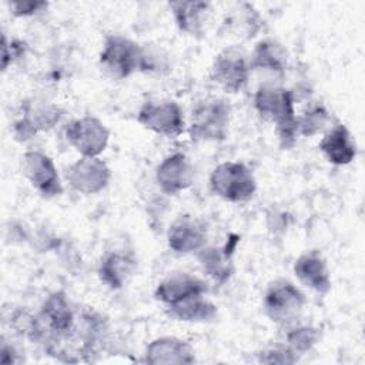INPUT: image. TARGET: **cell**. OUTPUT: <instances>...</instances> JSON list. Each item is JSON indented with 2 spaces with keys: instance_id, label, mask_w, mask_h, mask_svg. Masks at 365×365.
Wrapping results in <instances>:
<instances>
[{
  "instance_id": "6da1fadb",
  "label": "cell",
  "mask_w": 365,
  "mask_h": 365,
  "mask_svg": "<svg viewBox=\"0 0 365 365\" xmlns=\"http://www.w3.org/2000/svg\"><path fill=\"white\" fill-rule=\"evenodd\" d=\"M294 103V91L271 83L259 86L254 94L255 110L262 118L275 124V133L284 150L292 148L298 137Z\"/></svg>"
},
{
  "instance_id": "7a4b0ae2",
  "label": "cell",
  "mask_w": 365,
  "mask_h": 365,
  "mask_svg": "<svg viewBox=\"0 0 365 365\" xmlns=\"http://www.w3.org/2000/svg\"><path fill=\"white\" fill-rule=\"evenodd\" d=\"M231 106L227 100L210 97L198 101L190 120V137L194 141H222L228 135Z\"/></svg>"
},
{
  "instance_id": "3957f363",
  "label": "cell",
  "mask_w": 365,
  "mask_h": 365,
  "mask_svg": "<svg viewBox=\"0 0 365 365\" xmlns=\"http://www.w3.org/2000/svg\"><path fill=\"white\" fill-rule=\"evenodd\" d=\"M210 187L215 195L228 202H245L254 197L257 181L245 164L225 161L212 170Z\"/></svg>"
},
{
  "instance_id": "277c9868",
  "label": "cell",
  "mask_w": 365,
  "mask_h": 365,
  "mask_svg": "<svg viewBox=\"0 0 365 365\" xmlns=\"http://www.w3.org/2000/svg\"><path fill=\"white\" fill-rule=\"evenodd\" d=\"M98 63L110 78H128L135 71H140L141 46L121 34H110L104 38Z\"/></svg>"
},
{
  "instance_id": "5b68a950",
  "label": "cell",
  "mask_w": 365,
  "mask_h": 365,
  "mask_svg": "<svg viewBox=\"0 0 365 365\" xmlns=\"http://www.w3.org/2000/svg\"><path fill=\"white\" fill-rule=\"evenodd\" d=\"M265 315L275 324L289 327L295 324L305 307V295L289 281H272L262 301Z\"/></svg>"
},
{
  "instance_id": "8992f818",
  "label": "cell",
  "mask_w": 365,
  "mask_h": 365,
  "mask_svg": "<svg viewBox=\"0 0 365 365\" xmlns=\"http://www.w3.org/2000/svg\"><path fill=\"white\" fill-rule=\"evenodd\" d=\"M250 58L238 47L220 51L211 66V78L227 93L241 91L250 78Z\"/></svg>"
},
{
  "instance_id": "52a82bcc",
  "label": "cell",
  "mask_w": 365,
  "mask_h": 365,
  "mask_svg": "<svg viewBox=\"0 0 365 365\" xmlns=\"http://www.w3.org/2000/svg\"><path fill=\"white\" fill-rule=\"evenodd\" d=\"M66 138L81 157H98L108 145L110 130L94 115H84L68 123Z\"/></svg>"
},
{
  "instance_id": "ba28073f",
  "label": "cell",
  "mask_w": 365,
  "mask_h": 365,
  "mask_svg": "<svg viewBox=\"0 0 365 365\" xmlns=\"http://www.w3.org/2000/svg\"><path fill=\"white\" fill-rule=\"evenodd\" d=\"M137 121L165 137H178L185 127L184 111L175 101H145L137 113Z\"/></svg>"
},
{
  "instance_id": "9c48e42d",
  "label": "cell",
  "mask_w": 365,
  "mask_h": 365,
  "mask_svg": "<svg viewBox=\"0 0 365 365\" xmlns=\"http://www.w3.org/2000/svg\"><path fill=\"white\" fill-rule=\"evenodd\" d=\"M21 170L33 188L46 198H54L63 194L57 167L51 157L38 150L26 151L21 157Z\"/></svg>"
},
{
  "instance_id": "30bf717a",
  "label": "cell",
  "mask_w": 365,
  "mask_h": 365,
  "mask_svg": "<svg viewBox=\"0 0 365 365\" xmlns=\"http://www.w3.org/2000/svg\"><path fill=\"white\" fill-rule=\"evenodd\" d=\"M38 319L44 329V341L63 338L73 332L76 325L74 311L63 291L51 292L41 304Z\"/></svg>"
},
{
  "instance_id": "8fae6325",
  "label": "cell",
  "mask_w": 365,
  "mask_h": 365,
  "mask_svg": "<svg viewBox=\"0 0 365 365\" xmlns=\"http://www.w3.org/2000/svg\"><path fill=\"white\" fill-rule=\"evenodd\" d=\"M66 178L73 190L90 195L108 185L111 170L98 157H81L67 168Z\"/></svg>"
},
{
  "instance_id": "7c38bea8",
  "label": "cell",
  "mask_w": 365,
  "mask_h": 365,
  "mask_svg": "<svg viewBox=\"0 0 365 365\" xmlns=\"http://www.w3.org/2000/svg\"><path fill=\"white\" fill-rule=\"evenodd\" d=\"M207 224L191 215L178 217L167 231L168 247L177 254H192L207 244Z\"/></svg>"
},
{
  "instance_id": "4fadbf2b",
  "label": "cell",
  "mask_w": 365,
  "mask_h": 365,
  "mask_svg": "<svg viewBox=\"0 0 365 365\" xmlns=\"http://www.w3.org/2000/svg\"><path fill=\"white\" fill-rule=\"evenodd\" d=\"M61 118V110L50 103H23V115L13 124L16 140L27 141L38 131L54 127Z\"/></svg>"
},
{
  "instance_id": "5bb4252c",
  "label": "cell",
  "mask_w": 365,
  "mask_h": 365,
  "mask_svg": "<svg viewBox=\"0 0 365 365\" xmlns=\"http://www.w3.org/2000/svg\"><path fill=\"white\" fill-rule=\"evenodd\" d=\"M194 181V168L182 153L167 155L155 170V182L165 195H175L187 190Z\"/></svg>"
},
{
  "instance_id": "9a60e30c",
  "label": "cell",
  "mask_w": 365,
  "mask_h": 365,
  "mask_svg": "<svg viewBox=\"0 0 365 365\" xmlns=\"http://www.w3.org/2000/svg\"><path fill=\"white\" fill-rule=\"evenodd\" d=\"M207 292L208 285L204 279L188 272H174L157 285L154 297L164 305L171 307L190 297L204 295Z\"/></svg>"
},
{
  "instance_id": "2e32d148",
  "label": "cell",
  "mask_w": 365,
  "mask_h": 365,
  "mask_svg": "<svg viewBox=\"0 0 365 365\" xmlns=\"http://www.w3.org/2000/svg\"><path fill=\"white\" fill-rule=\"evenodd\" d=\"M240 237L230 235V240L222 247H204L197 252V258L202 267V271L218 284H225L232 272V255Z\"/></svg>"
},
{
  "instance_id": "e0dca14e",
  "label": "cell",
  "mask_w": 365,
  "mask_h": 365,
  "mask_svg": "<svg viewBox=\"0 0 365 365\" xmlns=\"http://www.w3.org/2000/svg\"><path fill=\"white\" fill-rule=\"evenodd\" d=\"M177 27L192 37L205 33V26L211 17V3L198 0H177L168 3Z\"/></svg>"
},
{
  "instance_id": "ac0fdd59",
  "label": "cell",
  "mask_w": 365,
  "mask_h": 365,
  "mask_svg": "<svg viewBox=\"0 0 365 365\" xmlns=\"http://www.w3.org/2000/svg\"><path fill=\"white\" fill-rule=\"evenodd\" d=\"M294 274L301 284L321 295H327L331 291L329 269L318 251L301 254L294 262Z\"/></svg>"
},
{
  "instance_id": "d6986e66",
  "label": "cell",
  "mask_w": 365,
  "mask_h": 365,
  "mask_svg": "<svg viewBox=\"0 0 365 365\" xmlns=\"http://www.w3.org/2000/svg\"><path fill=\"white\" fill-rule=\"evenodd\" d=\"M195 352L192 346L177 336H160L151 341L144 354L147 364H192Z\"/></svg>"
},
{
  "instance_id": "ffe728a7",
  "label": "cell",
  "mask_w": 365,
  "mask_h": 365,
  "mask_svg": "<svg viewBox=\"0 0 365 365\" xmlns=\"http://www.w3.org/2000/svg\"><path fill=\"white\" fill-rule=\"evenodd\" d=\"M137 259L131 252L108 251L100 261L98 278L111 289L123 288L134 275Z\"/></svg>"
},
{
  "instance_id": "44dd1931",
  "label": "cell",
  "mask_w": 365,
  "mask_h": 365,
  "mask_svg": "<svg viewBox=\"0 0 365 365\" xmlns=\"http://www.w3.org/2000/svg\"><path fill=\"white\" fill-rule=\"evenodd\" d=\"M318 148L335 165H346L356 157V144L344 124H335L319 141Z\"/></svg>"
},
{
  "instance_id": "7402d4cb",
  "label": "cell",
  "mask_w": 365,
  "mask_h": 365,
  "mask_svg": "<svg viewBox=\"0 0 365 365\" xmlns=\"http://www.w3.org/2000/svg\"><path fill=\"white\" fill-rule=\"evenodd\" d=\"M167 308L173 318L182 322H211L218 315L217 305L205 298V294L190 297Z\"/></svg>"
},
{
  "instance_id": "603a6c76",
  "label": "cell",
  "mask_w": 365,
  "mask_h": 365,
  "mask_svg": "<svg viewBox=\"0 0 365 365\" xmlns=\"http://www.w3.org/2000/svg\"><path fill=\"white\" fill-rule=\"evenodd\" d=\"M250 67L281 74L287 68V51L275 40H261L250 57Z\"/></svg>"
},
{
  "instance_id": "cb8c5ba5",
  "label": "cell",
  "mask_w": 365,
  "mask_h": 365,
  "mask_svg": "<svg viewBox=\"0 0 365 365\" xmlns=\"http://www.w3.org/2000/svg\"><path fill=\"white\" fill-rule=\"evenodd\" d=\"M321 338V331L311 325H289L285 332L284 345L298 356L311 351Z\"/></svg>"
},
{
  "instance_id": "d4e9b609",
  "label": "cell",
  "mask_w": 365,
  "mask_h": 365,
  "mask_svg": "<svg viewBox=\"0 0 365 365\" xmlns=\"http://www.w3.org/2000/svg\"><path fill=\"white\" fill-rule=\"evenodd\" d=\"M329 121V114L327 108L321 104H314L305 110L299 117H297V131L298 135L312 137L322 131Z\"/></svg>"
},
{
  "instance_id": "484cf974",
  "label": "cell",
  "mask_w": 365,
  "mask_h": 365,
  "mask_svg": "<svg viewBox=\"0 0 365 365\" xmlns=\"http://www.w3.org/2000/svg\"><path fill=\"white\" fill-rule=\"evenodd\" d=\"M167 57L157 48L151 47H141V64L140 71L144 73H160L161 70L167 68Z\"/></svg>"
},
{
  "instance_id": "4316f807",
  "label": "cell",
  "mask_w": 365,
  "mask_h": 365,
  "mask_svg": "<svg viewBox=\"0 0 365 365\" xmlns=\"http://www.w3.org/2000/svg\"><path fill=\"white\" fill-rule=\"evenodd\" d=\"M298 359L299 356L285 345L269 348L258 354V361L262 364H295Z\"/></svg>"
},
{
  "instance_id": "83f0119b",
  "label": "cell",
  "mask_w": 365,
  "mask_h": 365,
  "mask_svg": "<svg viewBox=\"0 0 365 365\" xmlns=\"http://www.w3.org/2000/svg\"><path fill=\"white\" fill-rule=\"evenodd\" d=\"M1 44H3V58H1V70L6 71L7 67L13 63L14 58L20 57L21 53H24V43L21 41H7V37L6 34H3L1 37Z\"/></svg>"
},
{
  "instance_id": "f1b7e54d",
  "label": "cell",
  "mask_w": 365,
  "mask_h": 365,
  "mask_svg": "<svg viewBox=\"0 0 365 365\" xmlns=\"http://www.w3.org/2000/svg\"><path fill=\"white\" fill-rule=\"evenodd\" d=\"M48 6V3L46 1H33V0H24V1H11L10 3V9L11 13L16 17H27V16H33L37 11H41L43 9H46Z\"/></svg>"
},
{
  "instance_id": "f546056e",
  "label": "cell",
  "mask_w": 365,
  "mask_h": 365,
  "mask_svg": "<svg viewBox=\"0 0 365 365\" xmlns=\"http://www.w3.org/2000/svg\"><path fill=\"white\" fill-rule=\"evenodd\" d=\"M0 354H1V364L7 365V364H16V362H20V358H19V354L16 352V349L7 344L4 341V338L1 339V349H0Z\"/></svg>"
}]
</instances>
